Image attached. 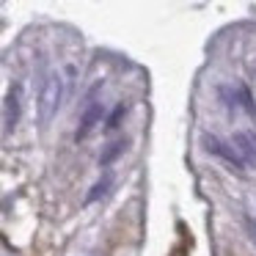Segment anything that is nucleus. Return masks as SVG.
<instances>
[{
    "mask_svg": "<svg viewBox=\"0 0 256 256\" xmlns=\"http://www.w3.org/2000/svg\"><path fill=\"white\" fill-rule=\"evenodd\" d=\"M248 232H250V240H254V245H256V220H248Z\"/></svg>",
    "mask_w": 256,
    "mask_h": 256,
    "instance_id": "nucleus-9",
    "label": "nucleus"
},
{
    "mask_svg": "<svg viewBox=\"0 0 256 256\" xmlns=\"http://www.w3.org/2000/svg\"><path fill=\"white\" fill-rule=\"evenodd\" d=\"M110 184H113V174H110V171H105V174H102V176L96 179L94 184H91L88 196H86V204H94V201H100V198H102V196H108Z\"/></svg>",
    "mask_w": 256,
    "mask_h": 256,
    "instance_id": "nucleus-6",
    "label": "nucleus"
},
{
    "mask_svg": "<svg viewBox=\"0 0 256 256\" xmlns=\"http://www.w3.org/2000/svg\"><path fill=\"white\" fill-rule=\"evenodd\" d=\"M20 122V88H12L3 100V132H12Z\"/></svg>",
    "mask_w": 256,
    "mask_h": 256,
    "instance_id": "nucleus-3",
    "label": "nucleus"
},
{
    "mask_svg": "<svg viewBox=\"0 0 256 256\" xmlns=\"http://www.w3.org/2000/svg\"><path fill=\"white\" fill-rule=\"evenodd\" d=\"M204 146H206V152H210V154L223 157V160H226L228 166L240 168V171L245 168V160L240 157V152L234 149V144H223L220 138H215V135H204Z\"/></svg>",
    "mask_w": 256,
    "mask_h": 256,
    "instance_id": "nucleus-2",
    "label": "nucleus"
},
{
    "mask_svg": "<svg viewBox=\"0 0 256 256\" xmlns=\"http://www.w3.org/2000/svg\"><path fill=\"white\" fill-rule=\"evenodd\" d=\"M232 144H234V149L240 152V157H242L245 162H254V166H256V138H254V135L237 132Z\"/></svg>",
    "mask_w": 256,
    "mask_h": 256,
    "instance_id": "nucleus-5",
    "label": "nucleus"
},
{
    "mask_svg": "<svg viewBox=\"0 0 256 256\" xmlns=\"http://www.w3.org/2000/svg\"><path fill=\"white\" fill-rule=\"evenodd\" d=\"M61 100H64V78L58 72H50L44 78V86H42V94H39V122L42 124H47L58 113Z\"/></svg>",
    "mask_w": 256,
    "mask_h": 256,
    "instance_id": "nucleus-1",
    "label": "nucleus"
},
{
    "mask_svg": "<svg viewBox=\"0 0 256 256\" xmlns=\"http://www.w3.org/2000/svg\"><path fill=\"white\" fill-rule=\"evenodd\" d=\"M100 118H102V105H100V102H91V105L83 110V116H80V127H78V132H74V140L88 138V132L96 127Z\"/></svg>",
    "mask_w": 256,
    "mask_h": 256,
    "instance_id": "nucleus-4",
    "label": "nucleus"
},
{
    "mask_svg": "<svg viewBox=\"0 0 256 256\" xmlns=\"http://www.w3.org/2000/svg\"><path fill=\"white\" fill-rule=\"evenodd\" d=\"M127 146H130L127 140H116V144H110V149H108L105 154L100 157V166H102V168H108V166H110V162L116 160L118 154H124V149H127Z\"/></svg>",
    "mask_w": 256,
    "mask_h": 256,
    "instance_id": "nucleus-7",
    "label": "nucleus"
},
{
    "mask_svg": "<svg viewBox=\"0 0 256 256\" xmlns=\"http://www.w3.org/2000/svg\"><path fill=\"white\" fill-rule=\"evenodd\" d=\"M124 116H127V108H124V105H116V110H113L110 118H108V130H116L118 122H122Z\"/></svg>",
    "mask_w": 256,
    "mask_h": 256,
    "instance_id": "nucleus-8",
    "label": "nucleus"
}]
</instances>
